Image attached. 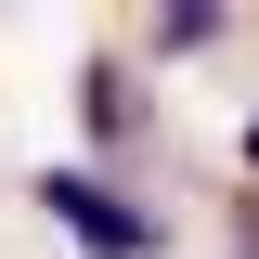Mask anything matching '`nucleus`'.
Segmentation results:
<instances>
[{"label": "nucleus", "mask_w": 259, "mask_h": 259, "mask_svg": "<svg viewBox=\"0 0 259 259\" xmlns=\"http://www.w3.org/2000/svg\"><path fill=\"white\" fill-rule=\"evenodd\" d=\"M26 194H39V221H52L78 259H156V246H168V221H156V207H130V194L104 182V168H78V156H65V168H39Z\"/></svg>", "instance_id": "1"}, {"label": "nucleus", "mask_w": 259, "mask_h": 259, "mask_svg": "<svg viewBox=\"0 0 259 259\" xmlns=\"http://www.w3.org/2000/svg\"><path fill=\"white\" fill-rule=\"evenodd\" d=\"M246 168H259V117H246Z\"/></svg>", "instance_id": "5"}, {"label": "nucleus", "mask_w": 259, "mask_h": 259, "mask_svg": "<svg viewBox=\"0 0 259 259\" xmlns=\"http://www.w3.org/2000/svg\"><path fill=\"white\" fill-rule=\"evenodd\" d=\"M233 39V13H207V0H194V13H156V65H182V52H221Z\"/></svg>", "instance_id": "3"}, {"label": "nucleus", "mask_w": 259, "mask_h": 259, "mask_svg": "<svg viewBox=\"0 0 259 259\" xmlns=\"http://www.w3.org/2000/svg\"><path fill=\"white\" fill-rule=\"evenodd\" d=\"M78 117H91V143H130V130H143V91H130V65H117V52L78 65Z\"/></svg>", "instance_id": "2"}, {"label": "nucleus", "mask_w": 259, "mask_h": 259, "mask_svg": "<svg viewBox=\"0 0 259 259\" xmlns=\"http://www.w3.org/2000/svg\"><path fill=\"white\" fill-rule=\"evenodd\" d=\"M233 259H259V207H246V233H233Z\"/></svg>", "instance_id": "4"}]
</instances>
